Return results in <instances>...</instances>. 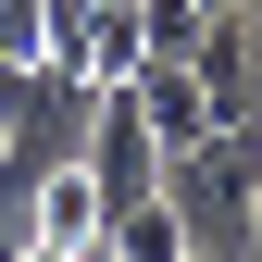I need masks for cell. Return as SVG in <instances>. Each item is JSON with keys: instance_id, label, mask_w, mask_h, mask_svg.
Returning a JSON list of instances; mask_svg holds the SVG:
<instances>
[{"instance_id": "cell-1", "label": "cell", "mask_w": 262, "mask_h": 262, "mask_svg": "<svg viewBox=\"0 0 262 262\" xmlns=\"http://www.w3.org/2000/svg\"><path fill=\"white\" fill-rule=\"evenodd\" d=\"M162 212L187 225V250L212 262H250L262 250V125H212L162 162Z\"/></svg>"}, {"instance_id": "cell-2", "label": "cell", "mask_w": 262, "mask_h": 262, "mask_svg": "<svg viewBox=\"0 0 262 262\" xmlns=\"http://www.w3.org/2000/svg\"><path fill=\"white\" fill-rule=\"evenodd\" d=\"M88 125H100V75H62V62H38L13 100V138H0V162H25V175H50V162L88 150Z\"/></svg>"}, {"instance_id": "cell-3", "label": "cell", "mask_w": 262, "mask_h": 262, "mask_svg": "<svg viewBox=\"0 0 262 262\" xmlns=\"http://www.w3.org/2000/svg\"><path fill=\"white\" fill-rule=\"evenodd\" d=\"M88 187H100V225L113 212H138V200H162V138L138 125V100H125V88H100V125H88Z\"/></svg>"}, {"instance_id": "cell-4", "label": "cell", "mask_w": 262, "mask_h": 262, "mask_svg": "<svg viewBox=\"0 0 262 262\" xmlns=\"http://www.w3.org/2000/svg\"><path fill=\"white\" fill-rule=\"evenodd\" d=\"M125 100H138V125L162 138V162H175L187 138H212V88L187 75V62H138V75H125Z\"/></svg>"}, {"instance_id": "cell-5", "label": "cell", "mask_w": 262, "mask_h": 262, "mask_svg": "<svg viewBox=\"0 0 262 262\" xmlns=\"http://www.w3.org/2000/svg\"><path fill=\"white\" fill-rule=\"evenodd\" d=\"M150 62V25H138V0H88V38H75V62L62 75H100V88H125Z\"/></svg>"}, {"instance_id": "cell-6", "label": "cell", "mask_w": 262, "mask_h": 262, "mask_svg": "<svg viewBox=\"0 0 262 262\" xmlns=\"http://www.w3.org/2000/svg\"><path fill=\"white\" fill-rule=\"evenodd\" d=\"M38 237H62V250L100 237V187H88V162H50V175H38Z\"/></svg>"}, {"instance_id": "cell-7", "label": "cell", "mask_w": 262, "mask_h": 262, "mask_svg": "<svg viewBox=\"0 0 262 262\" xmlns=\"http://www.w3.org/2000/svg\"><path fill=\"white\" fill-rule=\"evenodd\" d=\"M100 237H113V262H187V225L162 212V200H138V212H113Z\"/></svg>"}, {"instance_id": "cell-8", "label": "cell", "mask_w": 262, "mask_h": 262, "mask_svg": "<svg viewBox=\"0 0 262 262\" xmlns=\"http://www.w3.org/2000/svg\"><path fill=\"white\" fill-rule=\"evenodd\" d=\"M138 25H150V62H200V38H212L200 0H138Z\"/></svg>"}, {"instance_id": "cell-9", "label": "cell", "mask_w": 262, "mask_h": 262, "mask_svg": "<svg viewBox=\"0 0 262 262\" xmlns=\"http://www.w3.org/2000/svg\"><path fill=\"white\" fill-rule=\"evenodd\" d=\"M0 50H13V62H38V0H0Z\"/></svg>"}, {"instance_id": "cell-10", "label": "cell", "mask_w": 262, "mask_h": 262, "mask_svg": "<svg viewBox=\"0 0 262 262\" xmlns=\"http://www.w3.org/2000/svg\"><path fill=\"white\" fill-rule=\"evenodd\" d=\"M237 50H250V125H262V0H237Z\"/></svg>"}, {"instance_id": "cell-11", "label": "cell", "mask_w": 262, "mask_h": 262, "mask_svg": "<svg viewBox=\"0 0 262 262\" xmlns=\"http://www.w3.org/2000/svg\"><path fill=\"white\" fill-rule=\"evenodd\" d=\"M25 75H38V62H13V50H0V138H13V100H25Z\"/></svg>"}, {"instance_id": "cell-12", "label": "cell", "mask_w": 262, "mask_h": 262, "mask_svg": "<svg viewBox=\"0 0 262 262\" xmlns=\"http://www.w3.org/2000/svg\"><path fill=\"white\" fill-rule=\"evenodd\" d=\"M0 262H75V250H62V237H13Z\"/></svg>"}, {"instance_id": "cell-13", "label": "cell", "mask_w": 262, "mask_h": 262, "mask_svg": "<svg viewBox=\"0 0 262 262\" xmlns=\"http://www.w3.org/2000/svg\"><path fill=\"white\" fill-rule=\"evenodd\" d=\"M200 13H237V0H200Z\"/></svg>"}, {"instance_id": "cell-14", "label": "cell", "mask_w": 262, "mask_h": 262, "mask_svg": "<svg viewBox=\"0 0 262 262\" xmlns=\"http://www.w3.org/2000/svg\"><path fill=\"white\" fill-rule=\"evenodd\" d=\"M187 262H212V250H187Z\"/></svg>"}]
</instances>
